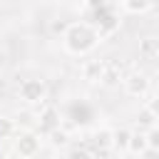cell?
<instances>
[{
  "mask_svg": "<svg viewBox=\"0 0 159 159\" xmlns=\"http://www.w3.org/2000/svg\"><path fill=\"white\" fill-rule=\"evenodd\" d=\"M65 159H94V154H92L89 149H84V147H72V149L65 154Z\"/></svg>",
  "mask_w": 159,
  "mask_h": 159,
  "instance_id": "17",
  "label": "cell"
},
{
  "mask_svg": "<svg viewBox=\"0 0 159 159\" xmlns=\"http://www.w3.org/2000/svg\"><path fill=\"white\" fill-rule=\"evenodd\" d=\"M60 122H62L60 112H57L52 104H45V107L40 109V114H37V134H45V137H47L52 129L60 127Z\"/></svg>",
  "mask_w": 159,
  "mask_h": 159,
  "instance_id": "6",
  "label": "cell"
},
{
  "mask_svg": "<svg viewBox=\"0 0 159 159\" xmlns=\"http://www.w3.org/2000/svg\"><path fill=\"white\" fill-rule=\"evenodd\" d=\"M139 159H159V149H154V147H147V149L139 154Z\"/></svg>",
  "mask_w": 159,
  "mask_h": 159,
  "instance_id": "20",
  "label": "cell"
},
{
  "mask_svg": "<svg viewBox=\"0 0 159 159\" xmlns=\"http://www.w3.org/2000/svg\"><path fill=\"white\" fill-rule=\"evenodd\" d=\"M94 17H97V20H94L92 25H94V30L99 32V37H107V35H112V32L119 27L117 15H114L107 5H104V7H99V10H94Z\"/></svg>",
  "mask_w": 159,
  "mask_h": 159,
  "instance_id": "5",
  "label": "cell"
},
{
  "mask_svg": "<svg viewBox=\"0 0 159 159\" xmlns=\"http://www.w3.org/2000/svg\"><path fill=\"white\" fill-rule=\"evenodd\" d=\"M122 87H124V92L129 94V97H144L147 92H149V87H152V82H149V77L144 75V72H129V75H124L122 77Z\"/></svg>",
  "mask_w": 159,
  "mask_h": 159,
  "instance_id": "3",
  "label": "cell"
},
{
  "mask_svg": "<svg viewBox=\"0 0 159 159\" xmlns=\"http://www.w3.org/2000/svg\"><path fill=\"white\" fill-rule=\"evenodd\" d=\"M0 159H10V157H7V154H0Z\"/></svg>",
  "mask_w": 159,
  "mask_h": 159,
  "instance_id": "21",
  "label": "cell"
},
{
  "mask_svg": "<svg viewBox=\"0 0 159 159\" xmlns=\"http://www.w3.org/2000/svg\"><path fill=\"white\" fill-rule=\"evenodd\" d=\"M102 70H104V60H89V62L82 65V77L89 84H94V82L102 80Z\"/></svg>",
  "mask_w": 159,
  "mask_h": 159,
  "instance_id": "9",
  "label": "cell"
},
{
  "mask_svg": "<svg viewBox=\"0 0 159 159\" xmlns=\"http://www.w3.org/2000/svg\"><path fill=\"white\" fill-rule=\"evenodd\" d=\"M15 134V122L10 117H0V139H10Z\"/></svg>",
  "mask_w": 159,
  "mask_h": 159,
  "instance_id": "16",
  "label": "cell"
},
{
  "mask_svg": "<svg viewBox=\"0 0 159 159\" xmlns=\"http://www.w3.org/2000/svg\"><path fill=\"white\" fill-rule=\"evenodd\" d=\"M139 55H142L144 60H157V55H159V45H157V40H152V37L142 40V42H139Z\"/></svg>",
  "mask_w": 159,
  "mask_h": 159,
  "instance_id": "14",
  "label": "cell"
},
{
  "mask_svg": "<svg viewBox=\"0 0 159 159\" xmlns=\"http://www.w3.org/2000/svg\"><path fill=\"white\" fill-rule=\"evenodd\" d=\"M154 5V0H122V7L132 15H142Z\"/></svg>",
  "mask_w": 159,
  "mask_h": 159,
  "instance_id": "13",
  "label": "cell"
},
{
  "mask_svg": "<svg viewBox=\"0 0 159 159\" xmlns=\"http://www.w3.org/2000/svg\"><path fill=\"white\" fill-rule=\"evenodd\" d=\"M92 147L97 149V154H104V152H112V129L109 127H99L92 132Z\"/></svg>",
  "mask_w": 159,
  "mask_h": 159,
  "instance_id": "7",
  "label": "cell"
},
{
  "mask_svg": "<svg viewBox=\"0 0 159 159\" xmlns=\"http://www.w3.org/2000/svg\"><path fill=\"white\" fill-rule=\"evenodd\" d=\"M122 80V70H119V65L117 62H104V70H102V84H107V87H114L117 82Z\"/></svg>",
  "mask_w": 159,
  "mask_h": 159,
  "instance_id": "10",
  "label": "cell"
},
{
  "mask_svg": "<svg viewBox=\"0 0 159 159\" xmlns=\"http://www.w3.org/2000/svg\"><path fill=\"white\" fill-rule=\"evenodd\" d=\"M144 149H147V137H144V132H142V129L132 132V134H129V144H127V152H129V154H134V157H139Z\"/></svg>",
  "mask_w": 159,
  "mask_h": 159,
  "instance_id": "12",
  "label": "cell"
},
{
  "mask_svg": "<svg viewBox=\"0 0 159 159\" xmlns=\"http://www.w3.org/2000/svg\"><path fill=\"white\" fill-rule=\"evenodd\" d=\"M144 137H147V147H154V149H159V129H157V127H149V129H144Z\"/></svg>",
  "mask_w": 159,
  "mask_h": 159,
  "instance_id": "18",
  "label": "cell"
},
{
  "mask_svg": "<svg viewBox=\"0 0 159 159\" xmlns=\"http://www.w3.org/2000/svg\"><path fill=\"white\" fill-rule=\"evenodd\" d=\"M157 119H159V114H157V104H154V99H149V102L139 109L137 124H139V129H149V127H157Z\"/></svg>",
  "mask_w": 159,
  "mask_h": 159,
  "instance_id": "8",
  "label": "cell"
},
{
  "mask_svg": "<svg viewBox=\"0 0 159 159\" xmlns=\"http://www.w3.org/2000/svg\"><path fill=\"white\" fill-rule=\"evenodd\" d=\"M129 134H132V129H127V127L112 129V152H127Z\"/></svg>",
  "mask_w": 159,
  "mask_h": 159,
  "instance_id": "11",
  "label": "cell"
},
{
  "mask_svg": "<svg viewBox=\"0 0 159 159\" xmlns=\"http://www.w3.org/2000/svg\"><path fill=\"white\" fill-rule=\"evenodd\" d=\"M15 152L22 159H32L40 152V134L37 132H30V129L27 132H20L17 139H15Z\"/></svg>",
  "mask_w": 159,
  "mask_h": 159,
  "instance_id": "4",
  "label": "cell"
},
{
  "mask_svg": "<svg viewBox=\"0 0 159 159\" xmlns=\"http://www.w3.org/2000/svg\"><path fill=\"white\" fill-rule=\"evenodd\" d=\"M99 32L92 22H72L62 32V45L70 55H87L99 45Z\"/></svg>",
  "mask_w": 159,
  "mask_h": 159,
  "instance_id": "1",
  "label": "cell"
},
{
  "mask_svg": "<svg viewBox=\"0 0 159 159\" xmlns=\"http://www.w3.org/2000/svg\"><path fill=\"white\" fill-rule=\"evenodd\" d=\"M17 97L25 104H42L47 99V84L42 80H37V77L22 80L20 82V89H17Z\"/></svg>",
  "mask_w": 159,
  "mask_h": 159,
  "instance_id": "2",
  "label": "cell"
},
{
  "mask_svg": "<svg viewBox=\"0 0 159 159\" xmlns=\"http://www.w3.org/2000/svg\"><path fill=\"white\" fill-rule=\"evenodd\" d=\"M47 137H50V144H52V147H65V144L70 142L67 132H65V129H60V127H57V129H52Z\"/></svg>",
  "mask_w": 159,
  "mask_h": 159,
  "instance_id": "15",
  "label": "cell"
},
{
  "mask_svg": "<svg viewBox=\"0 0 159 159\" xmlns=\"http://www.w3.org/2000/svg\"><path fill=\"white\" fill-rule=\"evenodd\" d=\"M17 159H22V157H17Z\"/></svg>",
  "mask_w": 159,
  "mask_h": 159,
  "instance_id": "22",
  "label": "cell"
},
{
  "mask_svg": "<svg viewBox=\"0 0 159 159\" xmlns=\"http://www.w3.org/2000/svg\"><path fill=\"white\" fill-rule=\"evenodd\" d=\"M104 5H107V0H84V7H87L89 12H94V10L104 7Z\"/></svg>",
  "mask_w": 159,
  "mask_h": 159,
  "instance_id": "19",
  "label": "cell"
}]
</instances>
